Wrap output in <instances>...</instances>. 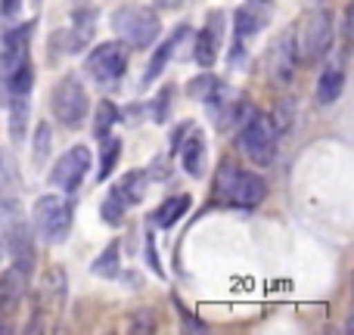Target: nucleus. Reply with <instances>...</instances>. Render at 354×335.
<instances>
[{"mask_svg":"<svg viewBox=\"0 0 354 335\" xmlns=\"http://www.w3.org/2000/svg\"><path fill=\"white\" fill-rule=\"evenodd\" d=\"M268 195V180L255 171H245L233 165L230 159L221 162L218 174H214V199L227 208H239V211H252L258 208Z\"/></svg>","mask_w":354,"mask_h":335,"instance_id":"1","label":"nucleus"},{"mask_svg":"<svg viewBox=\"0 0 354 335\" xmlns=\"http://www.w3.org/2000/svg\"><path fill=\"white\" fill-rule=\"evenodd\" d=\"M112 31L128 50H147L159 41L162 19L153 6L143 3H124L112 12Z\"/></svg>","mask_w":354,"mask_h":335,"instance_id":"2","label":"nucleus"},{"mask_svg":"<svg viewBox=\"0 0 354 335\" xmlns=\"http://www.w3.org/2000/svg\"><path fill=\"white\" fill-rule=\"evenodd\" d=\"M236 146L252 165L258 168H270L277 159V146H280V134L277 128L270 124L268 115L261 112H245L243 122H239V131H236Z\"/></svg>","mask_w":354,"mask_h":335,"instance_id":"3","label":"nucleus"},{"mask_svg":"<svg viewBox=\"0 0 354 335\" xmlns=\"http://www.w3.org/2000/svg\"><path fill=\"white\" fill-rule=\"evenodd\" d=\"M50 109H53L56 124L78 131L87 122V112H91V97H87L84 81L78 75H62L56 81L53 93H50Z\"/></svg>","mask_w":354,"mask_h":335,"instance_id":"4","label":"nucleus"},{"mask_svg":"<svg viewBox=\"0 0 354 335\" xmlns=\"http://www.w3.org/2000/svg\"><path fill=\"white\" fill-rule=\"evenodd\" d=\"M72 220H75V208L68 199L50 193L41 195L31 208V224H35V233L50 245H62L72 233Z\"/></svg>","mask_w":354,"mask_h":335,"instance_id":"5","label":"nucleus"},{"mask_svg":"<svg viewBox=\"0 0 354 335\" xmlns=\"http://www.w3.org/2000/svg\"><path fill=\"white\" fill-rule=\"evenodd\" d=\"M128 62H131V53L122 41H106V44H97V47L87 53L84 72L93 84L109 90V87L122 84V78L128 75Z\"/></svg>","mask_w":354,"mask_h":335,"instance_id":"6","label":"nucleus"},{"mask_svg":"<svg viewBox=\"0 0 354 335\" xmlns=\"http://www.w3.org/2000/svg\"><path fill=\"white\" fill-rule=\"evenodd\" d=\"M336 37V25H333L330 10H311L301 25L295 28V47H299V59L305 62H320L333 47Z\"/></svg>","mask_w":354,"mask_h":335,"instance_id":"7","label":"nucleus"},{"mask_svg":"<svg viewBox=\"0 0 354 335\" xmlns=\"http://www.w3.org/2000/svg\"><path fill=\"white\" fill-rule=\"evenodd\" d=\"M91 165H93L91 149L78 143V146H68L66 153H62L59 159L53 162L47 180H50V186H53V189H62L66 195H75V193H78V186L84 183V177H87V171H91Z\"/></svg>","mask_w":354,"mask_h":335,"instance_id":"8","label":"nucleus"},{"mask_svg":"<svg viewBox=\"0 0 354 335\" xmlns=\"http://www.w3.org/2000/svg\"><path fill=\"white\" fill-rule=\"evenodd\" d=\"M268 75L277 87H286L299 68V47H295V28H286L274 44L268 47Z\"/></svg>","mask_w":354,"mask_h":335,"instance_id":"9","label":"nucleus"},{"mask_svg":"<svg viewBox=\"0 0 354 335\" xmlns=\"http://www.w3.org/2000/svg\"><path fill=\"white\" fill-rule=\"evenodd\" d=\"M224 28H227V12H221V10L208 12L205 25H202V31L193 41V59L199 62L202 68H212L214 62H218L221 41H224Z\"/></svg>","mask_w":354,"mask_h":335,"instance_id":"10","label":"nucleus"},{"mask_svg":"<svg viewBox=\"0 0 354 335\" xmlns=\"http://www.w3.org/2000/svg\"><path fill=\"white\" fill-rule=\"evenodd\" d=\"M3 251L10 255L12 267L22 270L25 276H31V270H35V242H31V227L25 224L22 218H12L6 220V245Z\"/></svg>","mask_w":354,"mask_h":335,"instance_id":"11","label":"nucleus"},{"mask_svg":"<svg viewBox=\"0 0 354 335\" xmlns=\"http://www.w3.org/2000/svg\"><path fill=\"white\" fill-rule=\"evenodd\" d=\"M270 19H274V0H245L233 12V41L245 44V37L261 35Z\"/></svg>","mask_w":354,"mask_h":335,"instance_id":"12","label":"nucleus"},{"mask_svg":"<svg viewBox=\"0 0 354 335\" xmlns=\"http://www.w3.org/2000/svg\"><path fill=\"white\" fill-rule=\"evenodd\" d=\"M31 35H35V19H31V22L16 25V28H10L3 35V41H0V78H6L19 62L28 59Z\"/></svg>","mask_w":354,"mask_h":335,"instance_id":"13","label":"nucleus"},{"mask_svg":"<svg viewBox=\"0 0 354 335\" xmlns=\"http://www.w3.org/2000/svg\"><path fill=\"white\" fill-rule=\"evenodd\" d=\"M25 289H28V276L22 270L10 267L0 276V323H10V317H16L19 305L25 298Z\"/></svg>","mask_w":354,"mask_h":335,"instance_id":"14","label":"nucleus"},{"mask_svg":"<svg viewBox=\"0 0 354 335\" xmlns=\"http://www.w3.org/2000/svg\"><path fill=\"white\" fill-rule=\"evenodd\" d=\"M189 37V25H177V28L171 31V35L165 37V41L156 47V53H153V59H149V66H147V72H143V84H153L156 78H159L162 72L168 68V62L174 59V53H177V47H180L183 41Z\"/></svg>","mask_w":354,"mask_h":335,"instance_id":"15","label":"nucleus"},{"mask_svg":"<svg viewBox=\"0 0 354 335\" xmlns=\"http://www.w3.org/2000/svg\"><path fill=\"white\" fill-rule=\"evenodd\" d=\"M177 153H180V165H183V171H187V174L193 177V180H199V177H205L208 146H205V137H202L199 131H193V128H189Z\"/></svg>","mask_w":354,"mask_h":335,"instance_id":"16","label":"nucleus"},{"mask_svg":"<svg viewBox=\"0 0 354 335\" xmlns=\"http://www.w3.org/2000/svg\"><path fill=\"white\" fill-rule=\"evenodd\" d=\"M22 218V199H19V183L10 171V162L0 153V220Z\"/></svg>","mask_w":354,"mask_h":335,"instance_id":"17","label":"nucleus"},{"mask_svg":"<svg viewBox=\"0 0 354 335\" xmlns=\"http://www.w3.org/2000/svg\"><path fill=\"white\" fill-rule=\"evenodd\" d=\"M147 189H149V174L140 171V168H134V171H128V174L118 177V183L112 186V193L131 208V205H140L143 195H147Z\"/></svg>","mask_w":354,"mask_h":335,"instance_id":"18","label":"nucleus"},{"mask_svg":"<svg viewBox=\"0 0 354 335\" xmlns=\"http://www.w3.org/2000/svg\"><path fill=\"white\" fill-rule=\"evenodd\" d=\"M345 90V68L339 62H330V66L320 72V81H317V103L320 106H333Z\"/></svg>","mask_w":354,"mask_h":335,"instance_id":"19","label":"nucleus"},{"mask_svg":"<svg viewBox=\"0 0 354 335\" xmlns=\"http://www.w3.org/2000/svg\"><path fill=\"white\" fill-rule=\"evenodd\" d=\"M227 90H230V87H227L218 75H212V68H202V75L187 81V97L199 99V103H212L214 97H221V93H227Z\"/></svg>","mask_w":354,"mask_h":335,"instance_id":"20","label":"nucleus"},{"mask_svg":"<svg viewBox=\"0 0 354 335\" xmlns=\"http://www.w3.org/2000/svg\"><path fill=\"white\" fill-rule=\"evenodd\" d=\"M189 205H193V199H189L187 193L168 195V199L153 211V227H159V230H168V227H174L177 220H180L183 214L189 211Z\"/></svg>","mask_w":354,"mask_h":335,"instance_id":"21","label":"nucleus"},{"mask_svg":"<svg viewBox=\"0 0 354 335\" xmlns=\"http://www.w3.org/2000/svg\"><path fill=\"white\" fill-rule=\"evenodd\" d=\"M6 112H10V137L19 146L25 140V128H28L31 97H6Z\"/></svg>","mask_w":354,"mask_h":335,"instance_id":"22","label":"nucleus"},{"mask_svg":"<svg viewBox=\"0 0 354 335\" xmlns=\"http://www.w3.org/2000/svg\"><path fill=\"white\" fill-rule=\"evenodd\" d=\"M118 115H122V112H118V106L112 103V99H100L97 109H93V137L106 140V137L112 134V128L122 122Z\"/></svg>","mask_w":354,"mask_h":335,"instance_id":"23","label":"nucleus"},{"mask_svg":"<svg viewBox=\"0 0 354 335\" xmlns=\"http://www.w3.org/2000/svg\"><path fill=\"white\" fill-rule=\"evenodd\" d=\"M93 276H100V280H115L118 274H122V258H118V242H109L103 251L97 255V261H93Z\"/></svg>","mask_w":354,"mask_h":335,"instance_id":"24","label":"nucleus"},{"mask_svg":"<svg viewBox=\"0 0 354 335\" xmlns=\"http://www.w3.org/2000/svg\"><path fill=\"white\" fill-rule=\"evenodd\" d=\"M100 143H103V153H100L97 180H100V183H106V177H112V171H115L118 159H122V140L109 134V137H106V140H100Z\"/></svg>","mask_w":354,"mask_h":335,"instance_id":"25","label":"nucleus"},{"mask_svg":"<svg viewBox=\"0 0 354 335\" xmlns=\"http://www.w3.org/2000/svg\"><path fill=\"white\" fill-rule=\"evenodd\" d=\"M171 99H174V84H165L159 93H156V99L149 103V122L156 124H165L168 115H171Z\"/></svg>","mask_w":354,"mask_h":335,"instance_id":"26","label":"nucleus"},{"mask_svg":"<svg viewBox=\"0 0 354 335\" xmlns=\"http://www.w3.org/2000/svg\"><path fill=\"white\" fill-rule=\"evenodd\" d=\"M50 137H53L50 122H41L35 128V137H31V146H35L31 159H35V165H47V159H50Z\"/></svg>","mask_w":354,"mask_h":335,"instance_id":"27","label":"nucleus"},{"mask_svg":"<svg viewBox=\"0 0 354 335\" xmlns=\"http://www.w3.org/2000/svg\"><path fill=\"white\" fill-rule=\"evenodd\" d=\"M292 122H295V103L289 97H283L280 103L274 106V118H270V124L277 128V134H286V131L292 128Z\"/></svg>","mask_w":354,"mask_h":335,"instance_id":"28","label":"nucleus"},{"mask_svg":"<svg viewBox=\"0 0 354 335\" xmlns=\"http://www.w3.org/2000/svg\"><path fill=\"white\" fill-rule=\"evenodd\" d=\"M124 211H128V205H124V202L118 199V195L109 189V195H106V202H103V205H100V214H103V220H106V224H109V227H118V224H122V220H124Z\"/></svg>","mask_w":354,"mask_h":335,"instance_id":"29","label":"nucleus"},{"mask_svg":"<svg viewBox=\"0 0 354 335\" xmlns=\"http://www.w3.org/2000/svg\"><path fill=\"white\" fill-rule=\"evenodd\" d=\"M147 264L159 280L165 276V267H162V261H159V251H156V245H153V236H147Z\"/></svg>","mask_w":354,"mask_h":335,"instance_id":"30","label":"nucleus"},{"mask_svg":"<svg viewBox=\"0 0 354 335\" xmlns=\"http://www.w3.org/2000/svg\"><path fill=\"white\" fill-rule=\"evenodd\" d=\"M19 10H22V0H0V16H3L6 22H12V19L19 16Z\"/></svg>","mask_w":354,"mask_h":335,"instance_id":"31","label":"nucleus"},{"mask_svg":"<svg viewBox=\"0 0 354 335\" xmlns=\"http://www.w3.org/2000/svg\"><path fill=\"white\" fill-rule=\"evenodd\" d=\"M189 128H193L189 122H183L180 128H174V134H171V153H177V149H180V143H183V137H187Z\"/></svg>","mask_w":354,"mask_h":335,"instance_id":"32","label":"nucleus"},{"mask_svg":"<svg viewBox=\"0 0 354 335\" xmlns=\"http://www.w3.org/2000/svg\"><path fill=\"white\" fill-rule=\"evenodd\" d=\"M183 0H156V6H162V10H177Z\"/></svg>","mask_w":354,"mask_h":335,"instance_id":"33","label":"nucleus"},{"mask_svg":"<svg viewBox=\"0 0 354 335\" xmlns=\"http://www.w3.org/2000/svg\"><path fill=\"white\" fill-rule=\"evenodd\" d=\"M0 332H10V323H0Z\"/></svg>","mask_w":354,"mask_h":335,"instance_id":"34","label":"nucleus"},{"mask_svg":"<svg viewBox=\"0 0 354 335\" xmlns=\"http://www.w3.org/2000/svg\"><path fill=\"white\" fill-rule=\"evenodd\" d=\"M0 261H3V242H0Z\"/></svg>","mask_w":354,"mask_h":335,"instance_id":"35","label":"nucleus"}]
</instances>
